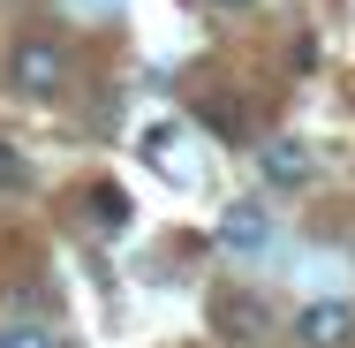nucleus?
I'll return each mask as SVG.
<instances>
[{
	"label": "nucleus",
	"instance_id": "1",
	"mask_svg": "<svg viewBox=\"0 0 355 348\" xmlns=\"http://www.w3.org/2000/svg\"><path fill=\"white\" fill-rule=\"evenodd\" d=\"M8 83H15L23 99H53V91L69 83V53H61L53 38H15V53H8Z\"/></svg>",
	"mask_w": 355,
	"mask_h": 348
},
{
	"label": "nucleus",
	"instance_id": "2",
	"mask_svg": "<svg viewBox=\"0 0 355 348\" xmlns=\"http://www.w3.org/2000/svg\"><path fill=\"white\" fill-rule=\"evenodd\" d=\"M212 333L219 341H265L272 333V303L250 288H219L212 295Z\"/></svg>",
	"mask_w": 355,
	"mask_h": 348
},
{
	"label": "nucleus",
	"instance_id": "3",
	"mask_svg": "<svg viewBox=\"0 0 355 348\" xmlns=\"http://www.w3.org/2000/svg\"><path fill=\"white\" fill-rule=\"evenodd\" d=\"M295 333H302V348H348L355 341V310L348 303H302Z\"/></svg>",
	"mask_w": 355,
	"mask_h": 348
},
{
	"label": "nucleus",
	"instance_id": "4",
	"mask_svg": "<svg viewBox=\"0 0 355 348\" xmlns=\"http://www.w3.org/2000/svg\"><path fill=\"white\" fill-rule=\"evenodd\" d=\"M257 167H265V182L302 190V182H310V144H302V137H272L265 151H257Z\"/></svg>",
	"mask_w": 355,
	"mask_h": 348
},
{
	"label": "nucleus",
	"instance_id": "5",
	"mask_svg": "<svg viewBox=\"0 0 355 348\" xmlns=\"http://www.w3.org/2000/svg\"><path fill=\"white\" fill-rule=\"evenodd\" d=\"M219 242H227L234 258H242V250L257 258V250L272 242V212H265V205H234V212H227V219H219Z\"/></svg>",
	"mask_w": 355,
	"mask_h": 348
},
{
	"label": "nucleus",
	"instance_id": "6",
	"mask_svg": "<svg viewBox=\"0 0 355 348\" xmlns=\"http://www.w3.org/2000/svg\"><path fill=\"white\" fill-rule=\"evenodd\" d=\"M31 190H38V167L15 144H0V197H31Z\"/></svg>",
	"mask_w": 355,
	"mask_h": 348
},
{
	"label": "nucleus",
	"instance_id": "7",
	"mask_svg": "<svg viewBox=\"0 0 355 348\" xmlns=\"http://www.w3.org/2000/svg\"><path fill=\"white\" fill-rule=\"evenodd\" d=\"M0 348H61V333L38 326V318H8V326H0Z\"/></svg>",
	"mask_w": 355,
	"mask_h": 348
},
{
	"label": "nucleus",
	"instance_id": "8",
	"mask_svg": "<svg viewBox=\"0 0 355 348\" xmlns=\"http://www.w3.org/2000/svg\"><path fill=\"white\" fill-rule=\"evenodd\" d=\"M91 212H98V227H121V219H129V205H121V190H106V182L91 190Z\"/></svg>",
	"mask_w": 355,
	"mask_h": 348
},
{
	"label": "nucleus",
	"instance_id": "9",
	"mask_svg": "<svg viewBox=\"0 0 355 348\" xmlns=\"http://www.w3.org/2000/svg\"><path fill=\"white\" fill-rule=\"evenodd\" d=\"M219 8H250V0H219Z\"/></svg>",
	"mask_w": 355,
	"mask_h": 348
}]
</instances>
